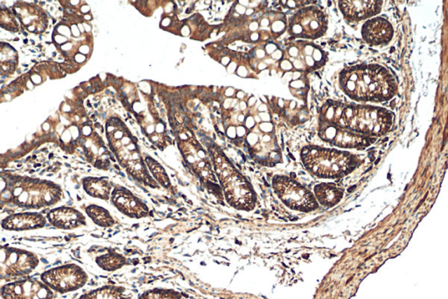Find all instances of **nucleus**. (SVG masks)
<instances>
[{
  "instance_id": "nucleus-1",
  "label": "nucleus",
  "mask_w": 448,
  "mask_h": 299,
  "mask_svg": "<svg viewBox=\"0 0 448 299\" xmlns=\"http://www.w3.org/2000/svg\"><path fill=\"white\" fill-rule=\"evenodd\" d=\"M394 119L393 112L384 108L331 101L324 105L320 114V122L362 135H383L390 131Z\"/></svg>"
},
{
  "instance_id": "nucleus-2",
  "label": "nucleus",
  "mask_w": 448,
  "mask_h": 299,
  "mask_svg": "<svg viewBox=\"0 0 448 299\" xmlns=\"http://www.w3.org/2000/svg\"><path fill=\"white\" fill-rule=\"evenodd\" d=\"M340 86L349 98L358 102H386L398 91L393 75L377 65H358L342 70Z\"/></svg>"
},
{
  "instance_id": "nucleus-3",
  "label": "nucleus",
  "mask_w": 448,
  "mask_h": 299,
  "mask_svg": "<svg viewBox=\"0 0 448 299\" xmlns=\"http://www.w3.org/2000/svg\"><path fill=\"white\" fill-rule=\"evenodd\" d=\"M209 146V152L212 158L215 170L219 178L224 190L226 201L233 208L250 212L255 208L257 197L252 186L245 177L229 161L226 154L216 144Z\"/></svg>"
},
{
  "instance_id": "nucleus-4",
  "label": "nucleus",
  "mask_w": 448,
  "mask_h": 299,
  "mask_svg": "<svg viewBox=\"0 0 448 299\" xmlns=\"http://www.w3.org/2000/svg\"><path fill=\"white\" fill-rule=\"evenodd\" d=\"M301 159L306 170L323 178L344 177L358 166V158L352 154L320 147H306Z\"/></svg>"
},
{
  "instance_id": "nucleus-5",
  "label": "nucleus",
  "mask_w": 448,
  "mask_h": 299,
  "mask_svg": "<svg viewBox=\"0 0 448 299\" xmlns=\"http://www.w3.org/2000/svg\"><path fill=\"white\" fill-rule=\"evenodd\" d=\"M273 186L278 198L292 209L310 212L318 207L315 196L298 182L284 175H277Z\"/></svg>"
},
{
  "instance_id": "nucleus-6",
  "label": "nucleus",
  "mask_w": 448,
  "mask_h": 299,
  "mask_svg": "<svg viewBox=\"0 0 448 299\" xmlns=\"http://www.w3.org/2000/svg\"><path fill=\"white\" fill-rule=\"evenodd\" d=\"M327 28L325 14L315 7L299 10L289 21V32L295 37L313 40L323 36Z\"/></svg>"
},
{
  "instance_id": "nucleus-7",
  "label": "nucleus",
  "mask_w": 448,
  "mask_h": 299,
  "mask_svg": "<svg viewBox=\"0 0 448 299\" xmlns=\"http://www.w3.org/2000/svg\"><path fill=\"white\" fill-rule=\"evenodd\" d=\"M319 135L326 142L344 149H358L370 144L369 137L323 122L320 124Z\"/></svg>"
},
{
  "instance_id": "nucleus-8",
  "label": "nucleus",
  "mask_w": 448,
  "mask_h": 299,
  "mask_svg": "<svg viewBox=\"0 0 448 299\" xmlns=\"http://www.w3.org/2000/svg\"><path fill=\"white\" fill-rule=\"evenodd\" d=\"M111 202L120 213L132 219L139 220L150 216V209L146 204L125 188H116L112 192Z\"/></svg>"
},
{
  "instance_id": "nucleus-9",
  "label": "nucleus",
  "mask_w": 448,
  "mask_h": 299,
  "mask_svg": "<svg viewBox=\"0 0 448 299\" xmlns=\"http://www.w3.org/2000/svg\"><path fill=\"white\" fill-rule=\"evenodd\" d=\"M362 38L367 44L372 46H381L389 44L393 37V27L383 18H375L369 20L363 25Z\"/></svg>"
},
{
  "instance_id": "nucleus-10",
  "label": "nucleus",
  "mask_w": 448,
  "mask_h": 299,
  "mask_svg": "<svg viewBox=\"0 0 448 299\" xmlns=\"http://www.w3.org/2000/svg\"><path fill=\"white\" fill-rule=\"evenodd\" d=\"M382 1H372V0H362V1H340L339 7L344 16L349 21H360L369 19L376 15L382 8Z\"/></svg>"
},
{
  "instance_id": "nucleus-11",
  "label": "nucleus",
  "mask_w": 448,
  "mask_h": 299,
  "mask_svg": "<svg viewBox=\"0 0 448 299\" xmlns=\"http://www.w3.org/2000/svg\"><path fill=\"white\" fill-rule=\"evenodd\" d=\"M17 15L20 17L21 22L31 32L43 31L45 29L46 23H47V18L41 10L38 7L25 5L20 6V9H16Z\"/></svg>"
},
{
  "instance_id": "nucleus-12",
  "label": "nucleus",
  "mask_w": 448,
  "mask_h": 299,
  "mask_svg": "<svg viewBox=\"0 0 448 299\" xmlns=\"http://www.w3.org/2000/svg\"><path fill=\"white\" fill-rule=\"evenodd\" d=\"M344 190L334 184H320L315 187L317 200L325 206H334L341 201Z\"/></svg>"
},
{
  "instance_id": "nucleus-13",
  "label": "nucleus",
  "mask_w": 448,
  "mask_h": 299,
  "mask_svg": "<svg viewBox=\"0 0 448 299\" xmlns=\"http://www.w3.org/2000/svg\"><path fill=\"white\" fill-rule=\"evenodd\" d=\"M84 190L88 194L101 199L110 198L111 186L107 178H86L83 180Z\"/></svg>"
},
{
  "instance_id": "nucleus-14",
  "label": "nucleus",
  "mask_w": 448,
  "mask_h": 299,
  "mask_svg": "<svg viewBox=\"0 0 448 299\" xmlns=\"http://www.w3.org/2000/svg\"><path fill=\"white\" fill-rule=\"evenodd\" d=\"M132 294L125 288L120 286H104L89 294L83 295L80 299H132Z\"/></svg>"
},
{
  "instance_id": "nucleus-15",
  "label": "nucleus",
  "mask_w": 448,
  "mask_h": 299,
  "mask_svg": "<svg viewBox=\"0 0 448 299\" xmlns=\"http://www.w3.org/2000/svg\"><path fill=\"white\" fill-rule=\"evenodd\" d=\"M17 60L15 49L8 44H0V72L13 73L16 68Z\"/></svg>"
},
{
  "instance_id": "nucleus-16",
  "label": "nucleus",
  "mask_w": 448,
  "mask_h": 299,
  "mask_svg": "<svg viewBox=\"0 0 448 299\" xmlns=\"http://www.w3.org/2000/svg\"><path fill=\"white\" fill-rule=\"evenodd\" d=\"M86 213L93 222L101 227H111L116 224L114 218L103 207L90 206L87 207Z\"/></svg>"
},
{
  "instance_id": "nucleus-17",
  "label": "nucleus",
  "mask_w": 448,
  "mask_h": 299,
  "mask_svg": "<svg viewBox=\"0 0 448 299\" xmlns=\"http://www.w3.org/2000/svg\"><path fill=\"white\" fill-rule=\"evenodd\" d=\"M96 261L98 266L104 270H107V272H115V270L122 268L127 263L125 256L114 252L98 256Z\"/></svg>"
},
{
  "instance_id": "nucleus-18",
  "label": "nucleus",
  "mask_w": 448,
  "mask_h": 299,
  "mask_svg": "<svg viewBox=\"0 0 448 299\" xmlns=\"http://www.w3.org/2000/svg\"><path fill=\"white\" fill-rule=\"evenodd\" d=\"M146 161L158 182H160V184L163 185L165 188L170 187V181H169V178L167 174H165L163 168H162L157 161H155L153 158L147 157Z\"/></svg>"
},
{
  "instance_id": "nucleus-19",
  "label": "nucleus",
  "mask_w": 448,
  "mask_h": 299,
  "mask_svg": "<svg viewBox=\"0 0 448 299\" xmlns=\"http://www.w3.org/2000/svg\"><path fill=\"white\" fill-rule=\"evenodd\" d=\"M139 299H182V295L174 290L154 289L147 291Z\"/></svg>"
},
{
  "instance_id": "nucleus-20",
  "label": "nucleus",
  "mask_w": 448,
  "mask_h": 299,
  "mask_svg": "<svg viewBox=\"0 0 448 299\" xmlns=\"http://www.w3.org/2000/svg\"><path fill=\"white\" fill-rule=\"evenodd\" d=\"M0 27L9 31H17L18 24L13 13L7 9L0 8Z\"/></svg>"
},
{
  "instance_id": "nucleus-21",
  "label": "nucleus",
  "mask_w": 448,
  "mask_h": 299,
  "mask_svg": "<svg viewBox=\"0 0 448 299\" xmlns=\"http://www.w3.org/2000/svg\"><path fill=\"white\" fill-rule=\"evenodd\" d=\"M208 25L207 24H203V25H200V30L204 31L206 29Z\"/></svg>"
},
{
  "instance_id": "nucleus-22",
  "label": "nucleus",
  "mask_w": 448,
  "mask_h": 299,
  "mask_svg": "<svg viewBox=\"0 0 448 299\" xmlns=\"http://www.w3.org/2000/svg\"><path fill=\"white\" fill-rule=\"evenodd\" d=\"M41 261L43 262V263H45V265H48V262L46 259H41Z\"/></svg>"
},
{
  "instance_id": "nucleus-23",
  "label": "nucleus",
  "mask_w": 448,
  "mask_h": 299,
  "mask_svg": "<svg viewBox=\"0 0 448 299\" xmlns=\"http://www.w3.org/2000/svg\"><path fill=\"white\" fill-rule=\"evenodd\" d=\"M191 13V8L186 10V13Z\"/></svg>"
}]
</instances>
